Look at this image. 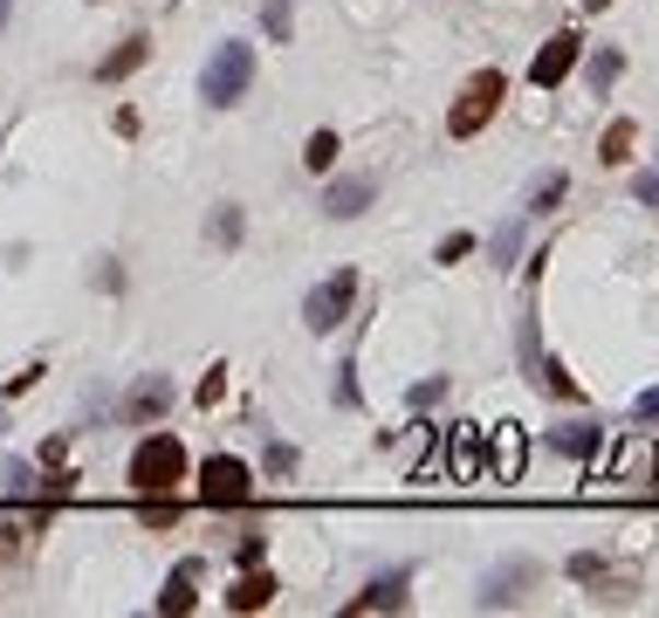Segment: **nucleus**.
<instances>
[{
	"instance_id": "18",
	"label": "nucleus",
	"mask_w": 659,
	"mask_h": 618,
	"mask_svg": "<svg viewBox=\"0 0 659 618\" xmlns=\"http://www.w3.org/2000/svg\"><path fill=\"white\" fill-rule=\"evenodd\" d=\"M632 138H639V124H632V117H612V124H604V138H598V159H604V165H625V159H632Z\"/></svg>"
},
{
	"instance_id": "9",
	"label": "nucleus",
	"mask_w": 659,
	"mask_h": 618,
	"mask_svg": "<svg viewBox=\"0 0 659 618\" xmlns=\"http://www.w3.org/2000/svg\"><path fill=\"white\" fill-rule=\"evenodd\" d=\"M371 199H378V179L350 172V179H330V186H323V214H330V220H358Z\"/></svg>"
},
{
	"instance_id": "26",
	"label": "nucleus",
	"mask_w": 659,
	"mask_h": 618,
	"mask_svg": "<svg viewBox=\"0 0 659 618\" xmlns=\"http://www.w3.org/2000/svg\"><path fill=\"white\" fill-rule=\"evenodd\" d=\"M172 523H180V502L151 495V502H144V529H172Z\"/></svg>"
},
{
	"instance_id": "5",
	"label": "nucleus",
	"mask_w": 659,
	"mask_h": 618,
	"mask_svg": "<svg viewBox=\"0 0 659 618\" xmlns=\"http://www.w3.org/2000/svg\"><path fill=\"white\" fill-rule=\"evenodd\" d=\"M247 495H255V474H247V460L213 454L207 468H199V502H207V508H241Z\"/></svg>"
},
{
	"instance_id": "28",
	"label": "nucleus",
	"mask_w": 659,
	"mask_h": 618,
	"mask_svg": "<svg viewBox=\"0 0 659 618\" xmlns=\"http://www.w3.org/2000/svg\"><path fill=\"white\" fill-rule=\"evenodd\" d=\"M262 468H268V474H296V447H289V440H275V447L262 454Z\"/></svg>"
},
{
	"instance_id": "35",
	"label": "nucleus",
	"mask_w": 659,
	"mask_h": 618,
	"mask_svg": "<svg viewBox=\"0 0 659 618\" xmlns=\"http://www.w3.org/2000/svg\"><path fill=\"white\" fill-rule=\"evenodd\" d=\"M337 405H358V378H350V365H337Z\"/></svg>"
},
{
	"instance_id": "2",
	"label": "nucleus",
	"mask_w": 659,
	"mask_h": 618,
	"mask_svg": "<svg viewBox=\"0 0 659 618\" xmlns=\"http://www.w3.org/2000/svg\"><path fill=\"white\" fill-rule=\"evenodd\" d=\"M186 447H180V433H151V440H138L131 454V488H144V495H172V488L186 481Z\"/></svg>"
},
{
	"instance_id": "7",
	"label": "nucleus",
	"mask_w": 659,
	"mask_h": 618,
	"mask_svg": "<svg viewBox=\"0 0 659 618\" xmlns=\"http://www.w3.org/2000/svg\"><path fill=\"white\" fill-rule=\"evenodd\" d=\"M577 56H585V35H550L543 48H536V62H529V83H536V90H556V83H564V76L577 69Z\"/></svg>"
},
{
	"instance_id": "30",
	"label": "nucleus",
	"mask_w": 659,
	"mask_h": 618,
	"mask_svg": "<svg viewBox=\"0 0 659 618\" xmlns=\"http://www.w3.org/2000/svg\"><path fill=\"white\" fill-rule=\"evenodd\" d=\"M632 199H639V206H659V172H639V179H632Z\"/></svg>"
},
{
	"instance_id": "24",
	"label": "nucleus",
	"mask_w": 659,
	"mask_h": 618,
	"mask_svg": "<svg viewBox=\"0 0 659 618\" xmlns=\"http://www.w3.org/2000/svg\"><path fill=\"white\" fill-rule=\"evenodd\" d=\"M262 28H268L275 42H289V28H296V8H289V0H268V8H262Z\"/></svg>"
},
{
	"instance_id": "11",
	"label": "nucleus",
	"mask_w": 659,
	"mask_h": 618,
	"mask_svg": "<svg viewBox=\"0 0 659 618\" xmlns=\"http://www.w3.org/2000/svg\"><path fill=\"white\" fill-rule=\"evenodd\" d=\"M275 591H282V584H275L262 563H247V571L227 584V611H262V605H275Z\"/></svg>"
},
{
	"instance_id": "38",
	"label": "nucleus",
	"mask_w": 659,
	"mask_h": 618,
	"mask_svg": "<svg viewBox=\"0 0 659 618\" xmlns=\"http://www.w3.org/2000/svg\"><path fill=\"white\" fill-rule=\"evenodd\" d=\"M8 14H14V0H0V28H8Z\"/></svg>"
},
{
	"instance_id": "22",
	"label": "nucleus",
	"mask_w": 659,
	"mask_h": 618,
	"mask_svg": "<svg viewBox=\"0 0 659 618\" xmlns=\"http://www.w3.org/2000/svg\"><path fill=\"white\" fill-rule=\"evenodd\" d=\"M302 165H310V172H330V165H337V131H310V145H302Z\"/></svg>"
},
{
	"instance_id": "20",
	"label": "nucleus",
	"mask_w": 659,
	"mask_h": 618,
	"mask_svg": "<svg viewBox=\"0 0 659 618\" xmlns=\"http://www.w3.org/2000/svg\"><path fill=\"white\" fill-rule=\"evenodd\" d=\"M453 481H481V454H474V426H453Z\"/></svg>"
},
{
	"instance_id": "6",
	"label": "nucleus",
	"mask_w": 659,
	"mask_h": 618,
	"mask_svg": "<svg viewBox=\"0 0 659 618\" xmlns=\"http://www.w3.org/2000/svg\"><path fill=\"white\" fill-rule=\"evenodd\" d=\"M522 460H529V440H522V426L516 420H501L488 426V460H481V481H522Z\"/></svg>"
},
{
	"instance_id": "32",
	"label": "nucleus",
	"mask_w": 659,
	"mask_h": 618,
	"mask_svg": "<svg viewBox=\"0 0 659 618\" xmlns=\"http://www.w3.org/2000/svg\"><path fill=\"white\" fill-rule=\"evenodd\" d=\"M598 571H604V557H591V550L570 557V577H598Z\"/></svg>"
},
{
	"instance_id": "34",
	"label": "nucleus",
	"mask_w": 659,
	"mask_h": 618,
	"mask_svg": "<svg viewBox=\"0 0 659 618\" xmlns=\"http://www.w3.org/2000/svg\"><path fill=\"white\" fill-rule=\"evenodd\" d=\"M467 248H474V234H447V241H440V262H461Z\"/></svg>"
},
{
	"instance_id": "10",
	"label": "nucleus",
	"mask_w": 659,
	"mask_h": 618,
	"mask_svg": "<svg viewBox=\"0 0 659 618\" xmlns=\"http://www.w3.org/2000/svg\"><path fill=\"white\" fill-rule=\"evenodd\" d=\"M522 584H536V563H529V557H509V563H501V571H488V584H481V611L509 605Z\"/></svg>"
},
{
	"instance_id": "1",
	"label": "nucleus",
	"mask_w": 659,
	"mask_h": 618,
	"mask_svg": "<svg viewBox=\"0 0 659 618\" xmlns=\"http://www.w3.org/2000/svg\"><path fill=\"white\" fill-rule=\"evenodd\" d=\"M247 83H255V42L227 35L207 56V69H199V103H207V111H227V103L247 96Z\"/></svg>"
},
{
	"instance_id": "12",
	"label": "nucleus",
	"mask_w": 659,
	"mask_h": 618,
	"mask_svg": "<svg viewBox=\"0 0 659 618\" xmlns=\"http://www.w3.org/2000/svg\"><path fill=\"white\" fill-rule=\"evenodd\" d=\"M405 591H413V571H392V577H371L358 598H350V611H398Z\"/></svg>"
},
{
	"instance_id": "16",
	"label": "nucleus",
	"mask_w": 659,
	"mask_h": 618,
	"mask_svg": "<svg viewBox=\"0 0 659 618\" xmlns=\"http://www.w3.org/2000/svg\"><path fill=\"white\" fill-rule=\"evenodd\" d=\"M529 371H536V385H543V392L550 399H564V405H577V399H585V385H577L564 365H556V357H536V365H529Z\"/></svg>"
},
{
	"instance_id": "29",
	"label": "nucleus",
	"mask_w": 659,
	"mask_h": 618,
	"mask_svg": "<svg viewBox=\"0 0 659 618\" xmlns=\"http://www.w3.org/2000/svg\"><path fill=\"white\" fill-rule=\"evenodd\" d=\"M220 392H227V365H213L207 378H199V392H193V399H199V405H220Z\"/></svg>"
},
{
	"instance_id": "39",
	"label": "nucleus",
	"mask_w": 659,
	"mask_h": 618,
	"mask_svg": "<svg viewBox=\"0 0 659 618\" xmlns=\"http://www.w3.org/2000/svg\"><path fill=\"white\" fill-rule=\"evenodd\" d=\"M598 8H612V0H585V14H598Z\"/></svg>"
},
{
	"instance_id": "19",
	"label": "nucleus",
	"mask_w": 659,
	"mask_h": 618,
	"mask_svg": "<svg viewBox=\"0 0 659 618\" xmlns=\"http://www.w3.org/2000/svg\"><path fill=\"white\" fill-rule=\"evenodd\" d=\"M241 234H247V220H241V206H234V199H227V206H220V214L207 220V241H213V248H241Z\"/></svg>"
},
{
	"instance_id": "14",
	"label": "nucleus",
	"mask_w": 659,
	"mask_h": 618,
	"mask_svg": "<svg viewBox=\"0 0 659 618\" xmlns=\"http://www.w3.org/2000/svg\"><path fill=\"white\" fill-rule=\"evenodd\" d=\"M550 440H556V454H570V460H591V454L604 447V426H598V420H577V426H556Z\"/></svg>"
},
{
	"instance_id": "8",
	"label": "nucleus",
	"mask_w": 659,
	"mask_h": 618,
	"mask_svg": "<svg viewBox=\"0 0 659 618\" xmlns=\"http://www.w3.org/2000/svg\"><path fill=\"white\" fill-rule=\"evenodd\" d=\"M159 412H172V378H138L131 392H124L117 420H124V426H151Z\"/></svg>"
},
{
	"instance_id": "17",
	"label": "nucleus",
	"mask_w": 659,
	"mask_h": 618,
	"mask_svg": "<svg viewBox=\"0 0 659 618\" xmlns=\"http://www.w3.org/2000/svg\"><path fill=\"white\" fill-rule=\"evenodd\" d=\"M564 193H570V172L556 165V172H536V186H529V214H556L564 206Z\"/></svg>"
},
{
	"instance_id": "25",
	"label": "nucleus",
	"mask_w": 659,
	"mask_h": 618,
	"mask_svg": "<svg viewBox=\"0 0 659 618\" xmlns=\"http://www.w3.org/2000/svg\"><path fill=\"white\" fill-rule=\"evenodd\" d=\"M440 399H447V378H419L413 392H405V405H413V412H426V405H440Z\"/></svg>"
},
{
	"instance_id": "36",
	"label": "nucleus",
	"mask_w": 659,
	"mask_h": 618,
	"mask_svg": "<svg viewBox=\"0 0 659 618\" xmlns=\"http://www.w3.org/2000/svg\"><path fill=\"white\" fill-rule=\"evenodd\" d=\"M262 557H268L262 536H241V571H247V563H262Z\"/></svg>"
},
{
	"instance_id": "33",
	"label": "nucleus",
	"mask_w": 659,
	"mask_h": 618,
	"mask_svg": "<svg viewBox=\"0 0 659 618\" xmlns=\"http://www.w3.org/2000/svg\"><path fill=\"white\" fill-rule=\"evenodd\" d=\"M14 557H21V529L0 523V563H14Z\"/></svg>"
},
{
	"instance_id": "31",
	"label": "nucleus",
	"mask_w": 659,
	"mask_h": 618,
	"mask_svg": "<svg viewBox=\"0 0 659 618\" xmlns=\"http://www.w3.org/2000/svg\"><path fill=\"white\" fill-rule=\"evenodd\" d=\"M632 420H659V385H646V392L632 399Z\"/></svg>"
},
{
	"instance_id": "3",
	"label": "nucleus",
	"mask_w": 659,
	"mask_h": 618,
	"mask_svg": "<svg viewBox=\"0 0 659 618\" xmlns=\"http://www.w3.org/2000/svg\"><path fill=\"white\" fill-rule=\"evenodd\" d=\"M501 96H509V76H501V69L467 76V90L453 96V111H447V138H474L481 124H488V117L501 111Z\"/></svg>"
},
{
	"instance_id": "13",
	"label": "nucleus",
	"mask_w": 659,
	"mask_h": 618,
	"mask_svg": "<svg viewBox=\"0 0 659 618\" xmlns=\"http://www.w3.org/2000/svg\"><path fill=\"white\" fill-rule=\"evenodd\" d=\"M144 56H151V42H144V35H131L124 48H111V56L96 62V83H124V76H138V69H144Z\"/></svg>"
},
{
	"instance_id": "4",
	"label": "nucleus",
	"mask_w": 659,
	"mask_h": 618,
	"mask_svg": "<svg viewBox=\"0 0 659 618\" xmlns=\"http://www.w3.org/2000/svg\"><path fill=\"white\" fill-rule=\"evenodd\" d=\"M350 302H358V268H337V275H323L310 296H302V323L316 330V337H330L344 317H350Z\"/></svg>"
},
{
	"instance_id": "21",
	"label": "nucleus",
	"mask_w": 659,
	"mask_h": 618,
	"mask_svg": "<svg viewBox=\"0 0 659 618\" xmlns=\"http://www.w3.org/2000/svg\"><path fill=\"white\" fill-rule=\"evenodd\" d=\"M585 76H591V90H598V96H612V83L625 76V56H618V48H598Z\"/></svg>"
},
{
	"instance_id": "15",
	"label": "nucleus",
	"mask_w": 659,
	"mask_h": 618,
	"mask_svg": "<svg viewBox=\"0 0 659 618\" xmlns=\"http://www.w3.org/2000/svg\"><path fill=\"white\" fill-rule=\"evenodd\" d=\"M193 584H199V557H186L180 571H172V584L159 591V611H165V618H172V611H193V605H199V598H193Z\"/></svg>"
},
{
	"instance_id": "23",
	"label": "nucleus",
	"mask_w": 659,
	"mask_h": 618,
	"mask_svg": "<svg viewBox=\"0 0 659 618\" xmlns=\"http://www.w3.org/2000/svg\"><path fill=\"white\" fill-rule=\"evenodd\" d=\"M516 248H522V220H509V227H495V234H488V254H495L501 268L516 262Z\"/></svg>"
},
{
	"instance_id": "27",
	"label": "nucleus",
	"mask_w": 659,
	"mask_h": 618,
	"mask_svg": "<svg viewBox=\"0 0 659 618\" xmlns=\"http://www.w3.org/2000/svg\"><path fill=\"white\" fill-rule=\"evenodd\" d=\"M0 481H8V495H28V488H35V468H28V460H14V454H8V474H0Z\"/></svg>"
},
{
	"instance_id": "37",
	"label": "nucleus",
	"mask_w": 659,
	"mask_h": 618,
	"mask_svg": "<svg viewBox=\"0 0 659 618\" xmlns=\"http://www.w3.org/2000/svg\"><path fill=\"white\" fill-rule=\"evenodd\" d=\"M646 481H652V488H659V447H652V454H646Z\"/></svg>"
}]
</instances>
